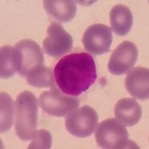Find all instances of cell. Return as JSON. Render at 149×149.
Instances as JSON below:
<instances>
[{
	"label": "cell",
	"instance_id": "6da1fadb",
	"mask_svg": "<svg viewBox=\"0 0 149 149\" xmlns=\"http://www.w3.org/2000/svg\"><path fill=\"white\" fill-rule=\"evenodd\" d=\"M54 78L63 93L78 96L95 83L96 66L91 54L72 53L61 58L54 66Z\"/></svg>",
	"mask_w": 149,
	"mask_h": 149
},
{
	"label": "cell",
	"instance_id": "7a4b0ae2",
	"mask_svg": "<svg viewBox=\"0 0 149 149\" xmlns=\"http://www.w3.org/2000/svg\"><path fill=\"white\" fill-rule=\"evenodd\" d=\"M38 100L29 90L19 93L14 102L15 131L24 142L31 140L37 131Z\"/></svg>",
	"mask_w": 149,
	"mask_h": 149
},
{
	"label": "cell",
	"instance_id": "3957f363",
	"mask_svg": "<svg viewBox=\"0 0 149 149\" xmlns=\"http://www.w3.org/2000/svg\"><path fill=\"white\" fill-rule=\"evenodd\" d=\"M95 137L97 145L102 148H139L135 142L129 139L125 127L115 119H107L97 125Z\"/></svg>",
	"mask_w": 149,
	"mask_h": 149
},
{
	"label": "cell",
	"instance_id": "277c9868",
	"mask_svg": "<svg viewBox=\"0 0 149 149\" xmlns=\"http://www.w3.org/2000/svg\"><path fill=\"white\" fill-rule=\"evenodd\" d=\"M39 104L46 113L54 117H66L77 109L80 101L77 96L66 95L55 86L40 95Z\"/></svg>",
	"mask_w": 149,
	"mask_h": 149
},
{
	"label": "cell",
	"instance_id": "5b68a950",
	"mask_svg": "<svg viewBox=\"0 0 149 149\" xmlns=\"http://www.w3.org/2000/svg\"><path fill=\"white\" fill-rule=\"evenodd\" d=\"M98 121V116L95 109L84 105L66 116L65 126L68 132L74 136L86 138L93 134Z\"/></svg>",
	"mask_w": 149,
	"mask_h": 149
},
{
	"label": "cell",
	"instance_id": "8992f818",
	"mask_svg": "<svg viewBox=\"0 0 149 149\" xmlns=\"http://www.w3.org/2000/svg\"><path fill=\"white\" fill-rule=\"evenodd\" d=\"M47 36L42 41V50L48 55L60 58L72 51L73 39L61 24L52 22L46 31Z\"/></svg>",
	"mask_w": 149,
	"mask_h": 149
},
{
	"label": "cell",
	"instance_id": "52a82bcc",
	"mask_svg": "<svg viewBox=\"0 0 149 149\" xmlns=\"http://www.w3.org/2000/svg\"><path fill=\"white\" fill-rule=\"evenodd\" d=\"M112 42V29L107 25L100 23L89 26L82 38V43L85 50L95 55L108 52Z\"/></svg>",
	"mask_w": 149,
	"mask_h": 149
},
{
	"label": "cell",
	"instance_id": "ba28073f",
	"mask_svg": "<svg viewBox=\"0 0 149 149\" xmlns=\"http://www.w3.org/2000/svg\"><path fill=\"white\" fill-rule=\"evenodd\" d=\"M138 49L134 42L124 41L114 49L109 59L108 71L114 75L128 72L138 59Z\"/></svg>",
	"mask_w": 149,
	"mask_h": 149
},
{
	"label": "cell",
	"instance_id": "9c48e42d",
	"mask_svg": "<svg viewBox=\"0 0 149 149\" xmlns=\"http://www.w3.org/2000/svg\"><path fill=\"white\" fill-rule=\"evenodd\" d=\"M21 55V64L19 74L22 78L38 66L43 65L44 55L40 46L35 41L25 39L19 41L15 45Z\"/></svg>",
	"mask_w": 149,
	"mask_h": 149
},
{
	"label": "cell",
	"instance_id": "30bf717a",
	"mask_svg": "<svg viewBox=\"0 0 149 149\" xmlns=\"http://www.w3.org/2000/svg\"><path fill=\"white\" fill-rule=\"evenodd\" d=\"M125 86L134 98L146 101L149 98V70L137 66L130 70L125 81Z\"/></svg>",
	"mask_w": 149,
	"mask_h": 149
},
{
	"label": "cell",
	"instance_id": "8fae6325",
	"mask_svg": "<svg viewBox=\"0 0 149 149\" xmlns=\"http://www.w3.org/2000/svg\"><path fill=\"white\" fill-rule=\"evenodd\" d=\"M116 119L124 126L133 127L140 120L142 111L134 98H123L117 102L114 108Z\"/></svg>",
	"mask_w": 149,
	"mask_h": 149
},
{
	"label": "cell",
	"instance_id": "7c38bea8",
	"mask_svg": "<svg viewBox=\"0 0 149 149\" xmlns=\"http://www.w3.org/2000/svg\"><path fill=\"white\" fill-rule=\"evenodd\" d=\"M43 8L49 17L62 22H68L75 17L77 5L71 0H46Z\"/></svg>",
	"mask_w": 149,
	"mask_h": 149
},
{
	"label": "cell",
	"instance_id": "4fadbf2b",
	"mask_svg": "<svg viewBox=\"0 0 149 149\" xmlns=\"http://www.w3.org/2000/svg\"><path fill=\"white\" fill-rule=\"evenodd\" d=\"M110 25L113 31L119 36L128 34L133 27L134 17L130 9L122 4L115 5L110 13Z\"/></svg>",
	"mask_w": 149,
	"mask_h": 149
},
{
	"label": "cell",
	"instance_id": "5bb4252c",
	"mask_svg": "<svg viewBox=\"0 0 149 149\" xmlns=\"http://www.w3.org/2000/svg\"><path fill=\"white\" fill-rule=\"evenodd\" d=\"M21 64L20 52L15 47L4 46L0 49V77L8 79L19 72Z\"/></svg>",
	"mask_w": 149,
	"mask_h": 149
},
{
	"label": "cell",
	"instance_id": "9a60e30c",
	"mask_svg": "<svg viewBox=\"0 0 149 149\" xmlns=\"http://www.w3.org/2000/svg\"><path fill=\"white\" fill-rule=\"evenodd\" d=\"M28 84L38 88L49 87L52 89L56 86L54 73L51 68L44 64L38 66L26 76Z\"/></svg>",
	"mask_w": 149,
	"mask_h": 149
},
{
	"label": "cell",
	"instance_id": "2e32d148",
	"mask_svg": "<svg viewBox=\"0 0 149 149\" xmlns=\"http://www.w3.org/2000/svg\"><path fill=\"white\" fill-rule=\"evenodd\" d=\"M0 96V131L1 134H4L11 128L14 121V104L7 93L1 92Z\"/></svg>",
	"mask_w": 149,
	"mask_h": 149
},
{
	"label": "cell",
	"instance_id": "e0dca14e",
	"mask_svg": "<svg viewBox=\"0 0 149 149\" xmlns=\"http://www.w3.org/2000/svg\"><path fill=\"white\" fill-rule=\"evenodd\" d=\"M29 146V149H49L52 144V136L48 130H37Z\"/></svg>",
	"mask_w": 149,
	"mask_h": 149
}]
</instances>
